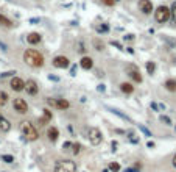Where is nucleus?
Returning <instances> with one entry per match:
<instances>
[{
	"label": "nucleus",
	"instance_id": "f257e3e1",
	"mask_svg": "<svg viewBox=\"0 0 176 172\" xmlns=\"http://www.w3.org/2000/svg\"><path fill=\"white\" fill-rule=\"evenodd\" d=\"M24 61L31 67H42L44 66V55L34 49H28L24 52Z\"/></svg>",
	"mask_w": 176,
	"mask_h": 172
},
{
	"label": "nucleus",
	"instance_id": "f03ea898",
	"mask_svg": "<svg viewBox=\"0 0 176 172\" xmlns=\"http://www.w3.org/2000/svg\"><path fill=\"white\" fill-rule=\"evenodd\" d=\"M20 131H22V135L25 136L27 141H36L39 138V133H38V130H36V127L28 121L20 122Z\"/></svg>",
	"mask_w": 176,
	"mask_h": 172
},
{
	"label": "nucleus",
	"instance_id": "7ed1b4c3",
	"mask_svg": "<svg viewBox=\"0 0 176 172\" xmlns=\"http://www.w3.org/2000/svg\"><path fill=\"white\" fill-rule=\"evenodd\" d=\"M55 172H77V164L70 160H62L55 164Z\"/></svg>",
	"mask_w": 176,
	"mask_h": 172
},
{
	"label": "nucleus",
	"instance_id": "20e7f679",
	"mask_svg": "<svg viewBox=\"0 0 176 172\" xmlns=\"http://www.w3.org/2000/svg\"><path fill=\"white\" fill-rule=\"evenodd\" d=\"M154 19L159 24H165L170 19V8H167L165 5H161L157 10L154 11Z\"/></svg>",
	"mask_w": 176,
	"mask_h": 172
},
{
	"label": "nucleus",
	"instance_id": "39448f33",
	"mask_svg": "<svg viewBox=\"0 0 176 172\" xmlns=\"http://www.w3.org/2000/svg\"><path fill=\"white\" fill-rule=\"evenodd\" d=\"M87 138H89L90 144L98 146V144L103 141V133H101V130L97 128V127H90V128L87 130Z\"/></svg>",
	"mask_w": 176,
	"mask_h": 172
},
{
	"label": "nucleus",
	"instance_id": "423d86ee",
	"mask_svg": "<svg viewBox=\"0 0 176 172\" xmlns=\"http://www.w3.org/2000/svg\"><path fill=\"white\" fill-rule=\"evenodd\" d=\"M47 103L56 110H67L70 106V103L66 100V99H47Z\"/></svg>",
	"mask_w": 176,
	"mask_h": 172
},
{
	"label": "nucleus",
	"instance_id": "0eeeda50",
	"mask_svg": "<svg viewBox=\"0 0 176 172\" xmlns=\"http://www.w3.org/2000/svg\"><path fill=\"white\" fill-rule=\"evenodd\" d=\"M13 106H14V110H16L17 113H20V114H25L27 111H28V105H27V102L24 100V99H20V97L14 99Z\"/></svg>",
	"mask_w": 176,
	"mask_h": 172
},
{
	"label": "nucleus",
	"instance_id": "6e6552de",
	"mask_svg": "<svg viewBox=\"0 0 176 172\" xmlns=\"http://www.w3.org/2000/svg\"><path fill=\"white\" fill-rule=\"evenodd\" d=\"M53 66H55V67H58V69H66V67L70 66V61H69L67 57L59 55V57H56V58L53 60Z\"/></svg>",
	"mask_w": 176,
	"mask_h": 172
},
{
	"label": "nucleus",
	"instance_id": "1a4fd4ad",
	"mask_svg": "<svg viewBox=\"0 0 176 172\" xmlns=\"http://www.w3.org/2000/svg\"><path fill=\"white\" fill-rule=\"evenodd\" d=\"M128 75L131 77L136 83H142V75H140V72H139V69L134 64H129L128 66Z\"/></svg>",
	"mask_w": 176,
	"mask_h": 172
},
{
	"label": "nucleus",
	"instance_id": "9d476101",
	"mask_svg": "<svg viewBox=\"0 0 176 172\" xmlns=\"http://www.w3.org/2000/svg\"><path fill=\"white\" fill-rule=\"evenodd\" d=\"M11 89L13 91H24V88H25V81L22 80V78H19V77H13L11 78Z\"/></svg>",
	"mask_w": 176,
	"mask_h": 172
},
{
	"label": "nucleus",
	"instance_id": "9b49d317",
	"mask_svg": "<svg viewBox=\"0 0 176 172\" xmlns=\"http://www.w3.org/2000/svg\"><path fill=\"white\" fill-rule=\"evenodd\" d=\"M24 89H27V92H28L30 96H36L38 91H39V86H38V83H36L34 80H27Z\"/></svg>",
	"mask_w": 176,
	"mask_h": 172
},
{
	"label": "nucleus",
	"instance_id": "f8f14e48",
	"mask_svg": "<svg viewBox=\"0 0 176 172\" xmlns=\"http://www.w3.org/2000/svg\"><path fill=\"white\" fill-rule=\"evenodd\" d=\"M139 8H140V11L143 14H150L153 11V3H151V0H140L139 2Z\"/></svg>",
	"mask_w": 176,
	"mask_h": 172
},
{
	"label": "nucleus",
	"instance_id": "ddd939ff",
	"mask_svg": "<svg viewBox=\"0 0 176 172\" xmlns=\"http://www.w3.org/2000/svg\"><path fill=\"white\" fill-rule=\"evenodd\" d=\"M10 128H11L10 121L5 119V117L0 114V135H2V133H8V131H10Z\"/></svg>",
	"mask_w": 176,
	"mask_h": 172
},
{
	"label": "nucleus",
	"instance_id": "4468645a",
	"mask_svg": "<svg viewBox=\"0 0 176 172\" xmlns=\"http://www.w3.org/2000/svg\"><path fill=\"white\" fill-rule=\"evenodd\" d=\"M41 39H42V36L39 33H36V31H33V33H30L28 36H27V41H28V44H31V46H34V44H39Z\"/></svg>",
	"mask_w": 176,
	"mask_h": 172
},
{
	"label": "nucleus",
	"instance_id": "2eb2a0df",
	"mask_svg": "<svg viewBox=\"0 0 176 172\" xmlns=\"http://www.w3.org/2000/svg\"><path fill=\"white\" fill-rule=\"evenodd\" d=\"M80 64H81V67H83V69L89 70V69L94 67V60H92L90 57H83V58H81V61H80Z\"/></svg>",
	"mask_w": 176,
	"mask_h": 172
},
{
	"label": "nucleus",
	"instance_id": "dca6fc26",
	"mask_svg": "<svg viewBox=\"0 0 176 172\" xmlns=\"http://www.w3.org/2000/svg\"><path fill=\"white\" fill-rule=\"evenodd\" d=\"M52 117H53L52 111L49 110V108H45V110H44V116L39 119V125H45V124H49V122L52 121Z\"/></svg>",
	"mask_w": 176,
	"mask_h": 172
},
{
	"label": "nucleus",
	"instance_id": "f3484780",
	"mask_svg": "<svg viewBox=\"0 0 176 172\" xmlns=\"http://www.w3.org/2000/svg\"><path fill=\"white\" fill-rule=\"evenodd\" d=\"M47 136H49V139L52 142H55V141L58 139V136H59V130L56 128V127H50L49 131H47Z\"/></svg>",
	"mask_w": 176,
	"mask_h": 172
},
{
	"label": "nucleus",
	"instance_id": "a211bd4d",
	"mask_svg": "<svg viewBox=\"0 0 176 172\" xmlns=\"http://www.w3.org/2000/svg\"><path fill=\"white\" fill-rule=\"evenodd\" d=\"M120 89L125 92V94H133V91H134V86L131 85V83H126V81H123L122 85H120Z\"/></svg>",
	"mask_w": 176,
	"mask_h": 172
},
{
	"label": "nucleus",
	"instance_id": "6ab92c4d",
	"mask_svg": "<svg viewBox=\"0 0 176 172\" xmlns=\"http://www.w3.org/2000/svg\"><path fill=\"white\" fill-rule=\"evenodd\" d=\"M164 86H165L167 91H171V92H174V91H176V80H171V78H170V80H167Z\"/></svg>",
	"mask_w": 176,
	"mask_h": 172
},
{
	"label": "nucleus",
	"instance_id": "aec40b11",
	"mask_svg": "<svg viewBox=\"0 0 176 172\" xmlns=\"http://www.w3.org/2000/svg\"><path fill=\"white\" fill-rule=\"evenodd\" d=\"M8 94L5 92V91H0V106H3V105H6L8 103Z\"/></svg>",
	"mask_w": 176,
	"mask_h": 172
},
{
	"label": "nucleus",
	"instance_id": "412c9836",
	"mask_svg": "<svg viewBox=\"0 0 176 172\" xmlns=\"http://www.w3.org/2000/svg\"><path fill=\"white\" fill-rule=\"evenodd\" d=\"M154 70H156V64H154L153 61H148V63H146V72H148L150 75H153Z\"/></svg>",
	"mask_w": 176,
	"mask_h": 172
},
{
	"label": "nucleus",
	"instance_id": "4be33fe9",
	"mask_svg": "<svg viewBox=\"0 0 176 172\" xmlns=\"http://www.w3.org/2000/svg\"><path fill=\"white\" fill-rule=\"evenodd\" d=\"M170 17L173 19V22L176 24V2L171 5V8H170Z\"/></svg>",
	"mask_w": 176,
	"mask_h": 172
},
{
	"label": "nucleus",
	"instance_id": "5701e85b",
	"mask_svg": "<svg viewBox=\"0 0 176 172\" xmlns=\"http://www.w3.org/2000/svg\"><path fill=\"white\" fill-rule=\"evenodd\" d=\"M109 170L118 172V170H120V164H118V163H109Z\"/></svg>",
	"mask_w": 176,
	"mask_h": 172
},
{
	"label": "nucleus",
	"instance_id": "b1692460",
	"mask_svg": "<svg viewBox=\"0 0 176 172\" xmlns=\"http://www.w3.org/2000/svg\"><path fill=\"white\" fill-rule=\"evenodd\" d=\"M72 147H73V153H75V155H78V153L81 152V144H80V142L72 144Z\"/></svg>",
	"mask_w": 176,
	"mask_h": 172
},
{
	"label": "nucleus",
	"instance_id": "393cba45",
	"mask_svg": "<svg viewBox=\"0 0 176 172\" xmlns=\"http://www.w3.org/2000/svg\"><path fill=\"white\" fill-rule=\"evenodd\" d=\"M109 110H111V111H112L114 114H117V116H120V117H122V119H125V121H129V117H128V116H125V114H122V113H120L118 110H114V108H109Z\"/></svg>",
	"mask_w": 176,
	"mask_h": 172
},
{
	"label": "nucleus",
	"instance_id": "a878e982",
	"mask_svg": "<svg viewBox=\"0 0 176 172\" xmlns=\"http://www.w3.org/2000/svg\"><path fill=\"white\" fill-rule=\"evenodd\" d=\"M2 161H5V163H13L14 161V157L13 155H2Z\"/></svg>",
	"mask_w": 176,
	"mask_h": 172
},
{
	"label": "nucleus",
	"instance_id": "bb28decb",
	"mask_svg": "<svg viewBox=\"0 0 176 172\" xmlns=\"http://www.w3.org/2000/svg\"><path fill=\"white\" fill-rule=\"evenodd\" d=\"M97 31H100V33H108L109 31V27L108 25H100V27H97Z\"/></svg>",
	"mask_w": 176,
	"mask_h": 172
},
{
	"label": "nucleus",
	"instance_id": "cd10ccee",
	"mask_svg": "<svg viewBox=\"0 0 176 172\" xmlns=\"http://www.w3.org/2000/svg\"><path fill=\"white\" fill-rule=\"evenodd\" d=\"M101 2H103L106 6H112V5L115 3V0H101Z\"/></svg>",
	"mask_w": 176,
	"mask_h": 172
},
{
	"label": "nucleus",
	"instance_id": "c85d7f7f",
	"mask_svg": "<svg viewBox=\"0 0 176 172\" xmlns=\"http://www.w3.org/2000/svg\"><path fill=\"white\" fill-rule=\"evenodd\" d=\"M161 121H162V122H165L167 125H170V124H171V121H170L167 116H161Z\"/></svg>",
	"mask_w": 176,
	"mask_h": 172
},
{
	"label": "nucleus",
	"instance_id": "c756f323",
	"mask_svg": "<svg viewBox=\"0 0 176 172\" xmlns=\"http://www.w3.org/2000/svg\"><path fill=\"white\" fill-rule=\"evenodd\" d=\"M94 44H95V47H97V50H101V49H103V42H101V44H100V41H98V39H95V42H94Z\"/></svg>",
	"mask_w": 176,
	"mask_h": 172
},
{
	"label": "nucleus",
	"instance_id": "7c9ffc66",
	"mask_svg": "<svg viewBox=\"0 0 176 172\" xmlns=\"http://www.w3.org/2000/svg\"><path fill=\"white\" fill-rule=\"evenodd\" d=\"M139 128H140V130H142V131H143V133L146 135V136H151V133H150V131H148V130L145 128V127H143V125H139Z\"/></svg>",
	"mask_w": 176,
	"mask_h": 172
},
{
	"label": "nucleus",
	"instance_id": "2f4dec72",
	"mask_svg": "<svg viewBox=\"0 0 176 172\" xmlns=\"http://www.w3.org/2000/svg\"><path fill=\"white\" fill-rule=\"evenodd\" d=\"M13 74H16V72H5V74H0V77H10V75H13Z\"/></svg>",
	"mask_w": 176,
	"mask_h": 172
},
{
	"label": "nucleus",
	"instance_id": "473e14b6",
	"mask_svg": "<svg viewBox=\"0 0 176 172\" xmlns=\"http://www.w3.org/2000/svg\"><path fill=\"white\" fill-rule=\"evenodd\" d=\"M69 147H72V142H64L62 149H69Z\"/></svg>",
	"mask_w": 176,
	"mask_h": 172
},
{
	"label": "nucleus",
	"instance_id": "72a5a7b5",
	"mask_svg": "<svg viewBox=\"0 0 176 172\" xmlns=\"http://www.w3.org/2000/svg\"><path fill=\"white\" fill-rule=\"evenodd\" d=\"M125 172H139V170L134 169V167H129V169H125Z\"/></svg>",
	"mask_w": 176,
	"mask_h": 172
},
{
	"label": "nucleus",
	"instance_id": "f704fd0d",
	"mask_svg": "<svg viewBox=\"0 0 176 172\" xmlns=\"http://www.w3.org/2000/svg\"><path fill=\"white\" fill-rule=\"evenodd\" d=\"M70 74H72V75H75V74H77V66H73V67H72V70H70Z\"/></svg>",
	"mask_w": 176,
	"mask_h": 172
},
{
	"label": "nucleus",
	"instance_id": "c9c22d12",
	"mask_svg": "<svg viewBox=\"0 0 176 172\" xmlns=\"http://www.w3.org/2000/svg\"><path fill=\"white\" fill-rule=\"evenodd\" d=\"M115 147H117V142H115V141H112V150H115Z\"/></svg>",
	"mask_w": 176,
	"mask_h": 172
},
{
	"label": "nucleus",
	"instance_id": "e433bc0d",
	"mask_svg": "<svg viewBox=\"0 0 176 172\" xmlns=\"http://www.w3.org/2000/svg\"><path fill=\"white\" fill-rule=\"evenodd\" d=\"M173 166L176 167V153H174V157H173Z\"/></svg>",
	"mask_w": 176,
	"mask_h": 172
},
{
	"label": "nucleus",
	"instance_id": "4c0bfd02",
	"mask_svg": "<svg viewBox=\"0 0 176 172\" xmlns=\"http://www.w3.org/2000/svg\"><path fill=\"white\" fill-rule=\"evenodd\" d=\"M0 22H2V16H0Z\"/></svg>",
	"mask_w": 176,
	"mask_h": 172
}]
</instances>
